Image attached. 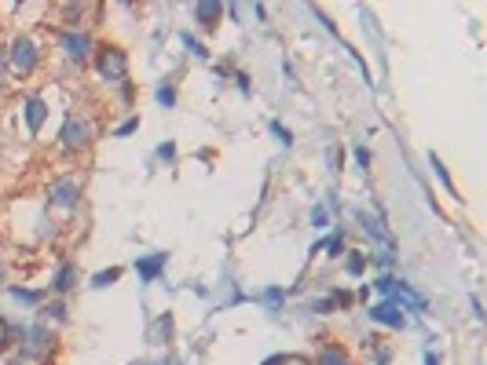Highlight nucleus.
Listing matches in <instances>:
<instances>
[{
    "label": "nucleus",
    "instance_id": "nucleus-1",
    "mask_svg": "<svg viewBox=\"0 0 487 365\" xmlns=\"http://www.w3.org/2000/svg\"><path fill=\"white\" fill-rule=\"evenodd\" d=\"M8 66L15 70L19 77H30L37 66H41V44L33 41V37H26V33H19L15 41L8 44Z\"/></svg>",
    "mask_w": 487,
    "mask_h": 365
},
{
    "label": "nucleus",
    "instance_id": "nucleus-2",
    "mask_svg": "<svg viewBox=\"0 0 487 365\" xmlns=\"http://www.w3.org/2000/svg\"><path fill=\"white\" fill-rule=\"evenodd\" d=\"M96 70H99V77L107 84H125L128 81V55H125L118 44L99 48L96 51Z\"/></svg>",
    "mask_w": 487,
    "mask_h": 365
},
{
    "label": "nucleus",
    "instance_id": "nucleus-3",
    "mask_svg": "<svg viewBox=\"0 0 487 365\" xmlns=\"http://www.w3.org/2000/svg\"><path fill=\"white\" fill-rule=\"evenodd\" d=\"M77 201H81V179L77 176H59L48 182V205L59 208V212H77Z\"/></svg>",
    "mask_w": 487,
    "mask_h": 365
},
{
    "label": "nucleus",
    "instance_id": "nucleus-4",
    "mask_svg": "<svg viewBox=\"0 0 487 365\" xmlns=\"http://www.w3.org/2000/svg\"><path fill=\"white\" fill-rule=\"evenodd\" d=\"M88 142H92V124L77 113H67V121L59 128V147L67 153H81V150H88Z\"/></svg>",
    "mask_w": 487,
    "mask_h": 365
},
{
    "label": "nucleus",
    "instance_id": "nucleus-5",
    "mask_svg": "<svg viewBox=\"0 0 487 365\" xmlns=\"http://www.w3.org/2000/svg\"><path fill=\"white\" fill-rule=\"evenodd\" d=\"M59 48H62V55H67L73 66H85V62L92 59V37H88L85 30H62Z\"/></svg>",
    "mask_w": 487,
    "mask_h": 365
},
{
    "label": "nucleus",
    "instance_id": "nucleus-6",
    "mask_svg": "<svg viewBox=\"0 0 487 365\" xmlns=\"http://www.w3.org/2000/svg\"><path fill=\"white\" fill-rule=\"evenodd\" d=\"M48 347H51V333H48L44 321H37V325H30V329H26L22 344H19V355H22L26 362H33V358H44Z\"/></svg>",
    "mask_w": 487,
    "mask_h": 365
},
{
    "label": "nucleus",
    "instance_id": "nucleus-7",
    "mask_svg": "<svg viewBox=\"0 0 487 365\" xmlns=\"http://www.w3.org/2000/svg\"><path fill=\"white\" fill-rule=\"evenodd\" d=\"M366 318L378 321V325H384V329H407V315L392 303V299H381V303H374V307L366 310Z\"/></svg>",
    "mask_w": 487,
    "mask_h": 365
},
{
    "label": "nucleus",
    "instance_id": "nucleus-8",
    "mask_svg": "<svg viewBox=\"0 0 487 365\" xmlns=\"http://www.w3.org/2000/svg\"><path fill=\"white\" fill-rule=\"evenodd\" d=\"M22 117H26V128H30V135H37L48 121V102L41 95H30L22 102Z\"/></svg>",
    "mask_w": 487,
    "mask_h": 365
},
{
    "label": "nucleus",
    "instance_id": "nucleus-9",
    "mask_svg": "<svg viewBox=\"0 0 487 365\" xmlns=\"http://www.w3.org/2000/svg\"><path fill=\"white\" fill-rule=\"evenodd\" d=\"M355 219H359V227H363V234H370V238H378V241L384 245V249H389V252H392V245H396V238H392V234H389V230H384V223H381V219H378V216H370V212H355Z\"/></svg>",
    "mask_w": 487,
    "mask_h": 365
},
{
    "label": "nucleus",
    "instance_id": "nucleus-10",
    "mask_svg": "<svg viewBox=\"0 0 487 365\" xmlns=\"http://www.w3.org/2000/svg\"><path fill=\"white\" fill-rule=\"evenodd\" d=\"M73 285H77V263H59L55 278H51V292H55V296H67Z\"/></svg>",
    "mask_w": 487,
    "mask_h": 365
},
{
    "label": "nucleus",
    "instance_id": "nucleus-11",
    "mask_svg": "<svg viewBox=\"0 0 487 365\" xmlns=\"http://www.w3.org/2000/svg\"><path fill=\"white\" fill-rule=\"evenodd\" d=\"M224 15V4H216V0H202V4H195V22L205 26V30H213L216 22H220Z\"/></svg>",
    "mask_w": 487,
    "mask_h": 365
},
{
    "label": "nucleus",
    "instance_id": "nucleus-12",
    "mask_svg": "<svg viewBox=\"0 0 487 365\" xmlns=\"http://www.w3.org/2000/svg\"><path fill=\"white\" fill-rule=\"evenodd\" d=\"M161 270H165V256H161V252L136 259V274H139L143 281H158V274H161Z\"/></svg>",
    "mask_w": 487,
    "mask_h": 365
},
{
    "label": "nucleus",
    "instance_id": "nucleus-13",
    "mask_svg": "<svg viewBox=\"0 0 487 365\" xmlns=\"http://www.w3.org/2000/svg\"><path fill=\"white\" fill-rule=\"evenodd\" d=\"M315 365H352V358H348V350H344L341 344H326L323 350H319Z\"/></svg>",
    "mask_w": 487,
    "mask_h": 365
},
{
    "label": "nucleus",
    "instance_id": "nucleus-14",
    "mask_svg": "<svg viewBox=\"0 0 487 365\" xmlns=\"http://www.w3.org/2000/svg\"><path fill=\"white\" fill-rule=\"evenodd\" d=\"M0 329H4V336H0V350L22 344V336H26V325H15L11 318H0Z\"/></svg>",
    "mask_w": 487,
    "mask_h": 365
},
{
    "label": "nucleus",
    "instance_id": "nucleus-15",
    "mask_svg": "<svg viewBox=\"0 0 487 365\" xmlns=\"http://www.w3.org/2000/svg\"><path fill=\"white\" fill-rule=\"evenodd\" d=\"M366 263H370V256H366V252H348V259H344V270H348L352 278H363Z\"/></svg>",
    "mask_w": 487,
    "mask_h": 365
},
{
    "label": "nucleus",
    "instance_id": "nucleus-16",
    "mask_svg": "<svg viewBox=\"0 0 487 365\" xmlns=\"http://www.w3.org/2000/svg\"><path fill=\"white\" fill-rule=\"evenodd\" d=\"M11 299H19V303H41L44 299V292L41 289H19V285H11Z\"/></svg>",
    "mask_w": 487,
    "mask_h": 365
},
{
    "label": "nucleus",
    "instance_id": "nucleus-17",
    "mask_svg": "<svg viewBox=\"0 0 487 365\" xmlns=\"http://www.w3.org/2000/svg\"><path fill=\"white\" fill-rule=\"evenodd\" d=\"M429 165H432V172H436V176H440V182H443V187H447V190H451V194H458V187H454V179H451V172H447V168H443V161H440V158H436V153H429Z\"/></svg>",
    "mask_w": 487,
    "mask_h": 365
},
{
    "label": "nucleus",
    "instance_id": "nucleus-18",
    "mask_svg": "<svg viewBox=\"0 0 487 365\" xmlns=\"http://www.w3.org/2000/svg\"><path fill=\"white\" fill-rule=\"evenodd\" d=\"M154 340H161V344L172 340V315H161L158 321H154Z\"/></svg>",
    "mask_w": 487,
    "mask_h": 365
},
{
    "label": "nucleus",
    "instance_id": "nucleus-19",
    "mask_svg": "<svg viewBox=\"0 0 487 365\" xmlns=\"http://www.w3.org/2000/svg\"><path fill=\"white\" fill-rule=\"evenodd\" d=\"M154 95H158V102H161L165 110H172V106H176V88H172V81H161Z\"/></svg>",
    "mask_w": 487,
    "mask_h": 365
},
{
    "label": "nucleus",
    "instance_id": "nucleus-20",
    "mask_svg": "<svg viewBox=\"0 0 487 365\" xmlns=\"http://www.w3.org/2000/svg\"><path fill=\"white\" fill-rule=\"evenodd\" d=\"M260 299H264V307H267V310H278L282 303H286V292H282L278 285H272V289H267Z\"/></svg>",
    "mask_w": 487,
    "mask_h": 365
},
{
    "label": "nucleus",
    "instance_id": "nucleus-21",
    "mask_svg": "<svg viewBox=\"0 0 487 365\" xmlns=\"http://www.w3.org/2000/svg\"><path fill=\"white\" fill-rule=\"evenodd\" d=\"M118 278H121V270H118V267H110V270H99L96 278H92V289H107V285H114Z\"/></svg>",
    "mask_w": 487,
    "mask_h": 365
},
{
    "label": "nucleus",
    "instance_id": "nucleus-22",
    "mask_svg": "<svg viewBox=\"0 0 487 365\" xmlns=\"http://www.w3.org/2000/svg\"><path fill=\"white\" fill-rule=\"evenodd\" d=\"M366 350H374V365H389V358H392V350L381 340H366Z\"/></svg>",
    "mask_w": 487,
    "mask_h": 365
},
{
    "label": "nucleus",
    "instance_id": "nucleus-23",
    "mask_svg": "<svg viewBox=\"0 0 487 365\" xmlns=\"http://www.w3.org/2000/svg\"><path fill=\"white\" fill-rule=\"evenodd\" d=\"M179 41H184V48L191 51V55H198V59H209V51H205V44L202 41H195L191 33H179Z\"/></svg>",
    "mask_w": 487,
    "mask_h": 365
},
{
    "label": "nucleus",
    "instance_id": "nucleus-24",
    "mask_svg": "<svg viewBox=\"0 0 487 365\" xmlns=\"http://www.w3.org/2000/svg\"><path fill=\"white\" fill-rule=\"evenodd\" d=\"M326 223H330V208H326V205H312V227L323 230Z\"/></svg>",
    "mask_w": 487,
    "mask_h": 365
},
{
    "label": "nucleus",
    "instance_id": "nucleus-25",
    "mask_svg": "<svg viewBox=\"0 0 487 365\" xmlns=\"http://www.w3.org/2000/svg\"><path fill=\"white\" fill-rule=\"evenodd\" d=\"M44 318H51V321H67V303H62V299L48 303V307H44Z\"/></svg>",
    "mask_w": 487,
    "mask_h": 365
},
{
    "label": "nucleus",
    "instance_id": "nucleus-26",
    "mask_svg": "<svg viewBox=\"0 0 487 365\" xmlns=\"http://www.w3.org/2000/svg\"><path fill=\"white\" fill-rule=\"evenodd\" d=\"M323 249L330 252V259H341V252H344V234H333V238L323 245Z\"/></svg>",
    "mask_w": 487,
    "mask_h": 365
},
{
    "label": "nucleus",
    "instance_id": "nucleus-27",
    "mask_svg": "<svg viewBox=\"0 0 487 365\" xmlns=\"http://www.w3.org/2000/svg\"><path fill=\"white\" fill-rule=\"evenodd\" d=\"M374 289H378L384 299H389L392 289H396V278H392V274H381V278H374Z\"/></svg>",
    "mask_w": 487,
    "mask_h": 365
},
{
    "label": "nucleus",
    "instance_id": "nucleus-28",
    "mask_svg": "<svg viewBox=\"0 0 487 365\" xmlns=\"http://www.w3.org/2000/svg\"><path fill=\"white\" fill-rule=\"evenodd\" d=\"M272 135L282 142V147H293V132H290V128L286 124H278V121H272Z\"/></svg>",
    "mask_w": 487,
    "mask_h": 365
},
{
    "label": "nucleus",
    "instance_id": "nucleus-29",
    "mask_svg": "<svg viewBox=\"0 0 487 365\" xmlns=\"http://www.w3.org/2000/svg\"><path fill=\"white\" fill-rule=\"evenodd\" d=\"M136 128H139V117H128V121H121L118 128H114V135H118V139H121V135H132Z\"/></svg>",
    "mask_w": 487,
    "mask_h": 365
},
{
    "label": "nucleus",
    "instance_id": "nucleus-30",
    "mask_svg": "<svg viewBox=\"0 0 487 365\" xmlns=\"http://www.w3.org/2000/svg\"><path fill=\"white\" fill-rule=\"evenodd\" d=\"M337 303H333V296H326V299H315L312 303V315H326V310H333Z\"/></svg>",
    "mask_w": 487,
    "mask_h": 365
},
{
    "label": "nucleus",
    "instance_id": "nucleus-31",
    "mask_svg": "<svg viewBox=\"0 0 487 365\" xmlns=\"http://www.w3.org/2000/svg\"><path fill=\"white\" fill-rule=\"evenodd\" d=\"M158 158H161V161H172V158H176V147H172V142H161V147H158Z\"/></svg>",
    "mask_w": 487,
    "mask_h": 365
},
{
    "label": "nucleus",
    "instance_id": "nucleus-32",
    "mask_svg": "<svg viewBox=\"0 0 487 365\" xmlns=\"http://www.w3.org/2000/svg\"><path fill=\"white\" fill-rule=\"evenodd\" d=\"M355 161H359V168H370V161H374V158H370L366 147H359V150H355Z\"/></svg>",
    "mask_w": 487,
    "mask_h": 365
},
{
    "label": "nucleus",
    "instance_id": "nucleus-33",
    "mask_svg": "<svg viewBox=\"0 0 487 365\" xmlns=\"http://www.w3.org/2000/svg\"><path fill=\"white\" fill-rule=\"evenodd\" d=\"M235 81H238V91H242V95H249V91H253V84H249V73H238Z\"/></svg>",
    "mask_w": 487,
    "mask_h": 365
},
{
    "label": "nucleus",
    "instance_id": "nucleus-34",
    "mask_svg": "<svg viewBox=\"0 0 487 365\" xmlns=\"http://www.w3.org/2000/svg\"><path fill=\"white\" fill-rule=\"evenodd\" d=\"M260 365H290V355H272V358H264Z\"/></svg>",
    "mask_w": 487,
    "mask_h": 365
},
{
    "label": "nucleus",
    "instance_id": "nucleus-35",
    "mask_svg": "<svg viewBox=\"0 0 487 365\" xmlns=\"http://www.w3.org/2000/svg\"><path fill=\"white\" fill-rule=\"evenodd\" d=\"M132 95H136V88L125 81V84H121V99H125V102H132Z\"/></svg>",
    "mask_w": 487,
    "mask_h": 365
},
{
    "label": "nucleus",
    "instance_id": "nucleus-36",
    "mask_svg": "<svg viewBox=\"0 0 487 365\" xmlns=\"http://www.w3.org/2000/svg\"><path fill=\"white\" fill-rule=\"evenodd\" d=\"M4 365H30V362H26V358H22V355H11V358H8V362H4Z\"/></svg>",
    "mask_w": 487,
    "mask_h": 365
},
{
    "label": "nucleus",
    "instance_id": "nucleus-37",
    "mask_svg": "<svg viewBox=\"0 0 487 365\" xmlns=\"http://www.w3.org/2000/svg\"><path fill=\"white\" fill-rule=\"evenodd\" d=\"M4 70H8V55L0 51V77H4Z\"/></svg>",
    "mask_w": 487,
    "mask_h": 365
},
{
    "label": "nucleus",
    "instance_id": "nucleus-38",
    "mask_svg": "<svg viewBox=\"0 0 487 365\" xmlns=\"http://www.w3.org/2000/svg\"><path fill=\"white\" fill-rule=\"evenodd\" d=\"M425 365H440V362H436V355H429V350H425Z\"/></svg>",
    "mask_w": 487,
    "mask_h": 365
},
{
    "label": "nucleus",
    "instance_id": "nucleus-39",
    "mask_svg": "<svg viewBox=\"0 0 487 365\" xmlns=\"http://www.w3.org/2000/svg\"><path fill=\"white\" fill-rule=\"evenodd\" d=\"M0 289H4V263H0Z\"/></svg>",
    "mask_w": 487,
    "mask_h": 365
},
{
    "label": "nucleus",
    "instance_id": "nucleus-40",
    "mask_svg": "<svg viewBox=\"0 0 487 365\" xmlns=\"http://www.w3.org/2000/svg\"><path fill=\"white\" fill-rule=\"evenodd\" d=\"M301 365H312V362H301Z\"/></svg>",
    "mask_w": 487,
    "mask_h": 365
}]
</instances>
